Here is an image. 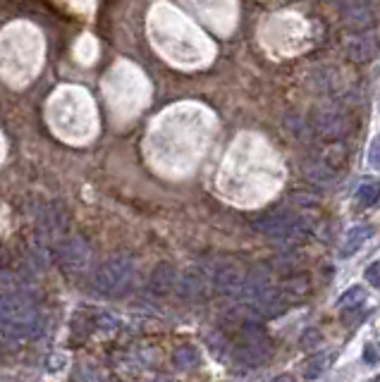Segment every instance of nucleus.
I'll use <instances>...</instances> for the list:
<instances>
[{
  "instance_id": "obj_21",
  "label": "nucleus",
  "mask_w": 380,
  "mask_h": 382,
  "mask_svg": "<svg viewBox=\"0 0 380 382\" xmlns=\"http://www.w3.org/2000/svg\"><path fill=\"white\" fill-rule=\"evenodd\" d=\"M368 163L380 170V139H376V141L371 144V151H368Z\"/></svg>"
},
{
  "instance_id": "obj_9",
  "label": "nucleus",
  "mask_w": 380,
  "mask_h": 382,
  "mask_svg": "<svg viewBox=\"0 0 380 382\" xmlns=\"http://www.w3.org/2000/svg\"><path fill=\"white\" fill-rule=\"evenodd\" d=\"M304 175L309 177L314 185H320V187H328L338 180V170H335L325 158H311V161H306Z\"/></svg>"
},
{
  "instance_id": "obj_18",
  "label": "nucleus",
  "mask_w": 380,
  "mask_h": 382,
  "mask_svg": "<svg viewBox=\"0 0 380 382\" xmlns=\"http://www.w3.org/2000/svg\"><path fill=\"white\" fill-rule=\"evenodd\" d=\"M94 325L99 327V330H103V332H110V330H115V327L120 325V320L113 316V313H96Z\"/></svg>"
},
{
  "instance_id": "obj_20",
  "label": "nucleus",
  "mask_w": 380,
  "mask_h": 382,
  "mask_svg": "<svg viewBox=\"0 0 380 382\" xmlns=\"http://www.w3.org/2000/svg\"><path fill=\"white\" fill-rule=\"evenodd\" d=\"M366 282L373 284V287H380V260L371 263L366 268Z\"/></svg>"
},
{
  "instance_id": "obj_16",
  "label": "nucleus",
  "mask_w": 380,
  "mask_h": 382,
  "mask_svg": "<svg viewBox=\"0 0 380 382\" xmlns=\"http://www.w3.org/2000/svg\"><path fill=\"white\" fill-rule=\"evenodd\" d=\"M378 198H380V182L368 180V182H364V185L359 187V191H357L359 206L368 208V206H373V203H376Z\"/></svg>"
},
{
  "instance_id": "obj_7",
  "label": "nucleus",
  "mask_w": 380,
  "mask_h": 382,
  "mask_svg": "<svg viewBox=\"0 0 380 382\" xmlns=\"http://www.w3.org/2000/svg\"><path fill=\"white\" fill-rule=\"evenodd\" d=\"M177 270L173 268L170 263H160L158 268L151 273V279H149V289L153 294H158V297H165V294H170L173 289H177Z\"/></svg>"
},
{
  "instance_id": "obj_22",
  "label": "nucleus",
  "mask_w": 380,
  "mask_h": 382,
  "mask_svg": "<svg viewBox=\"0 0 380 382\" xmlns=\"http://www.w3.org/2000/svg\"><path fill=\"white\" fill-rule=\"evenodd\" d=\"M292 201H296L299 206H316V203H318L314 196H309V193H294V196H292Z\"/></svg>"
},
{
  "instance_id": "obj_1",
  "label": "nucleus",
  "mask_w": 380,
  "mask_h": 382,
  "mask_svg": "<svg viewBox=\"0 0 380 382\" xmlns=\"http://www.w3.org/2000/svg\"><path fill=\"white\" fill-rule=\"evenodd\" d=\"M131 277H134V260L127 254H118L96 270L94 289L103 297H118L129 287Z\"/></svg>"
},
{
  "instance_id": "obj_25",
  "label": "nucleus",
  "mask_w": 380,
  "mask_h": 382,
  "mask_svg": "<svg viewBox=\"0 0 380 382\" xmlns=\"http://www.w3.org/2000/svg\"><path fill=\"white\" fill-rule=\"evenodd\" d=\"M366 359L371 361V364H373V361H376V354H373V344H368V346H366Z\"/></svg>"
},
{
  "instance_id": "obj_26",
  "label": "nucleus",
  "mask_w": 380,
  "mask_h": 382,
  "mask_svg": "<svg viewBox=\"0 0 380 382\" xmlns=\"http://www.w3.org/2000/svg\"><path fill=\"white\" fill-rule=\"evenodd\" d=\"M155 382H175L173 378H168V375H158V380Z\"/></svg>"
},
{
  "instance_id": "obj_15",
  "label": "nucleus",
  "mask_w": 380,
  "mask_h": 382,
  "mask_svg": "<svg viewBox=\"0 0 380 382\" xmlns=\"http://www.w3.org/2000/svg\"><path fill=\"white\" fill-rule=\"evenodd\" d=\"M364 299H366V292H364L362 287H352V289H347V292H344L342 297L338 299V308H340L342 313L354 311V308L362 306Z\"/></svg>"
},
{
  "instance_id": "obj_24",
  "label": "nucleus",
  "mask_w": 380,
  "mask_h": 382,
  "mask_svg": "<svg viewBox=\"0 0 380 382\" xmlns=\"http://www.w3.org/2000/svg\"><path fill=\"white\" fill-rule=\"evenodd\" d=\"M273 382H296L292 375H277V378H273Z\"/></svg>"
},
{
  "instance_id": "obj_11",
  "label": "nucleus",
  "mask_w": 380,
  "mask_h": 382,
  "mask_svg": "<svg viewBox=\"0 0 380 382\" xmlns=\"http://www.w3.org/2000/svg\"><path fill=\"white\" fill-rule=\"evenodd\" d=\"M268 287H270V273H268V268L258 265V268H253L246 273V282H244V292H242V297H246L249 301H253V299Z\"/></svg>"
},
{
  "instance_id": "obj_23",
  "label": "nucleus",
  "mask_w": 380,
  "mask_h": 382,
  "mask_svg": "<svg viewBox=\"0 0 380 382\" xmlns=\"http://www.w3.org/2000/svg\"><path fill=\"white\" fill-rule=\"evenodd\" d=\"M62 364H65V356L62 354H58V356H51V359H48V370H62Z\"/></svg>"
},
{
  "instance_id": "obj_17",
  "label": "nucleus",
  "mask_w": 380,
  "mask_h": 382,
  "mask_svg": "<svg viewBox=\"0 0 380 382\" xmlns=\"http://www.w3.org/2000/svg\"><path fill=\"white\" fill-rule=\"evenodd\" d=\"M282 289H285V294L290 299L304 297V294L309 292V277H304V275H296V277H287L285 282H282Z\"/></svg>"
},
{
  "instance_id": "obj_14",
  "label": "nucleus",
  "mask_w": 380,
  "mask_h": 382,
  "mask_svg": "<svg viewBox=\"0 0 380 382\" xmlns=\"http://www.w3.org/2000/svg\"><path fill=\"white\" fill-rule=\"evenodd\" d=\"M333 364V354H316L314 359H309L304 364V378L316 380L328 370V366Z\"/></svg>"
},
{
  "instance_id": "obj_8",
  "label": "nucleus",
  "mask_w": 380,
  "mask_h": 382,
  "mask_svg": "<svg viewBox=\"0 0 380 382\" xmlns=\"http://www.w3.org/2000/svg\"><path fill=\"white\" fill-rule=\"evenodd\" d=\"M347 53L352 60L357 62H368L376 57L378 53V41L376 36H371V33H357V36H352L347 41Z\"/></svg>"
},
{
  "instance_id": "obj_2",
  "label": "nucleus",
  "mask_w": 380,
  "mask_h": 382,
  "mask_svg": "<svg viewBox=\"0 0 380 382\" xmlns=\"http://www.w3.org/2000/svg\"><path fill=\"white\" fill-rule=\"evenodd\" d=\"M253 227H256L261 234L266 236H275V239H292V236H301L304 234V220L299 215L290 210V208H275V210L261 213V215L253 220Z\"/></svg>"
},
{
  "instance_id": "obj_4",
  "label": "nucleus",
  "mask_w": 380,
  "mask_h": 382,
  "mask_svg": "<svg viewBox=\"0 0 380 382\" xmlns=\"http://www.w3.org/2000/svg\"><path fill=\"white\" fill-rule=\"evenodd\" d=\"M246 275L240 265L235 263H223L220 268L213 273V289L223 297H240L244 292Z\"/></svg>"
},
{
  "instance_id": "obj_12",
  "label": "nucleus",
  "mask_w": 380,
  "mask_h": 382,
  "mask_svg": "<svg viewBox=\"0 0 380 382\" xmlns=\"http://www.w3.org/2000/svg\"><path fill=\"white\" fill-rule=\"evenodd\" d=\"M314 127L318 129L323 137L333 139V137H340V134L344 132V120L340 118L338 113H330V110H323V113H316V120H314Z\"/></svg>"
},
{
  "instance_id": "obj_3",
  "label": "nucleus",
  "mask_w": 380,
  "mask_h": 382,
  "mask_svg": "<svg viewBox=\"0 0 380 382\" xmlns=\"http://www.w3.org/2000/svg\"><path fill=\"white\" fill-rule=\"evenodd\" d=\"M58 263H60V268L65 270V273L81 275L84 270H89L91 246L86 244V239H81V236H70V239L58 246Z\"/></svg>"
},
{
  "instance_id": "obj_27",
  "label": "nucleus",
  "mask_w": 380,
  "mask_h": 382,
  "mask_svg": "<svg viewBox=\"0 0 380 382\" xmlns=\"http://www.w3.org/2000/svg\"><path fill=\"white\" fill-rule=\"evenodd\" d=\"M371 382H380V378H373V380H371Z\"/></svg>"
},
{
  "instance_id": "obj_19",
  "label": "nucleus",
  "mask_w": 380,
  "mask_h": 382,
  "mask_svg": "<svg viewBox=\"0 0 380 382\" xmlns=\"http://www.w3.org/2000/svg\"><path fill=\"white\" fill-rule=\"evenodd\" d=\"M320 342H323V335H320L318 327H306L304 335H301L299 344L304 346V349H311V346H318Z\"/></svg>"
},
{
  "instance_id": "obj_13",
  "label": "nucleus",
  "mask_w": 380,
  "mask_h": 382,
  "mask_svg": "<svg viewBox=\"0 0 380 382\" xmlns=\"http://www.w3.org/2000/svg\"><path fill=\"white\" fill-rule=\"evenodd\" d=\"M173 364L177 366L179 370H189V368H197L199 366V351L197 346L192 344H182L173 351Z\"/></svg>"
},
{
  "instance_id": "obj_6",
  "label": "nucleus",
  "mask_w": 380,
  "mask_h": 382,
  "mask_svg": "<svg viewBox=\"0 0 380 382\" xmlns=\"http://www.w3.org/2000/svg\"><path fill=\"white\" fill-rule=\"evenodd\" d=\"M177 294L184 301H203L208 294V282L199 270H187L177 279Z\"/></svg>"
},
{
  "instance_id": "obj_10",
  "label": "nucleus",
  "mask_w": 380,
  "mask_h": 382,
  "mask_svg": "<svg viewBox=\"0 0 380 382\" xmlns=\"http://www.w3.org/2000/svg\"><path fill=\"white\" fill-rule=\"evenodd\" d=\"M373 236V227L371 225H354L352 230L344 234L342 246H340V256L342 258H352L364 244Z\"/></svg>"
},
{
  "instance_id": "obj_5",
  "label": "nucleus",
  "mask_w": 380,
  "mask_h": 382,
  "mask_svg": "<svg viewBox=\"0 0 380 382\" xmlns=\"http://www.w3.org/2000/svg\"><path fill=\"white\" fill-rule=\"evenodd\" d=\"M273 354L270 344H268L266 337L261 340H244L235 351H232V361L240 368H258L263 361H268Z\"/></svg>"
}]
</instances>
